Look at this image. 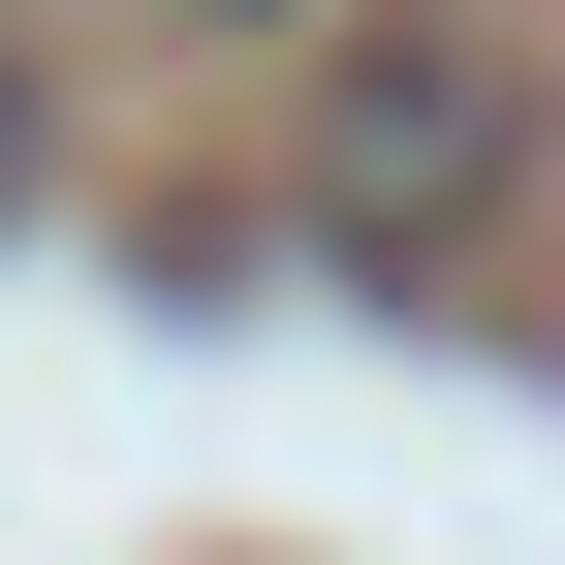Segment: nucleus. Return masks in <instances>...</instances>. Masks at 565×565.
Returning a JSON list of instances; mask_svg holds the SVG:
<instances>
[{
	"instance_id": "obj_3",
	"label": "nucleus",
	"mask_w": 565,
	"mask_h": 565,
	"mask_svg": "<svg viewBox=\"0 0 565 565\" xmlns=\"http://www.w3.org/2000/svg\"><path fill=\"white\" fill-rule=\"evenodd\" d=\"M221 32H282V0H221Z\"/></svg>"
},
{
	"instance_id": "obj_2",
	"label": "nucleus",
	"mask_w": 565,
	"mask_h": 565,
	"mask_svg": "<svg viewBox=\"0 0 565 565\" xmlns=\"http://www.w3.org/2000/svg\"><path fill=\"white\" fill-rule=\"evenodd\" d=\"M0 221H32V32H0Z\"/></svg>"
},
{
	"instance_id": "obj_1",
	"label": "nucleus",
	"mask_w": 565,
	"mask_h": 565,
	"mask_svg": "<svg viewBox=\"0 0 565 565\" xmlns=\"http://www.w3.org/2000/svg\"><path fill=\"white\" fill-rule=\"evenodd\" d=\"M503 158H534V32L503 0H377V32L315 63V252H471L503 221Z\"/></svg>"
}]
</instances>
